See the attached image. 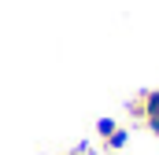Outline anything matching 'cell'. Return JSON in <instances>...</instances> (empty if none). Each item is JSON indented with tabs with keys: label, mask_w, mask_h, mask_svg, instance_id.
<instances>
[{
	"label": "cell",
	"mask_w": 159,
	"mask_h": 155,
	"mask_svg": "<svg viewBox=\"0 0 159 155\" xmlns=\"http://www.w3.org/2000/svg\"><path fill=\"white\" fill-rule=\"evenodd\" d=\"M129 118L133 122H141L152 137H159V89H144V92H137L133 100H129Z\"/></svg>",
	"instance_id": "cell-1"
},
{
	"label": "cell",
	"mask_w": 159,
	"mask_h": 155,
	"mask_svg": "<svg viewBox=\"0 0 159 155\" xmlns=\"http://www.w3.org/2000/svg\"><path fill=\"white\" fill-rule=\"evenodd\" d=\"M59 155H96L93 148H74V152H59Z\"/></svg>",
	"instance_id": "cell-3"
},
{
	"label": "cell",
	"mask_w": 159,
	"mask_h": 155,
	"mask_svg": "<svg viewBox=\"0 0 159 155\" xmlns=\"http://www.w3.org/2000/svg\"><path fill=\"white\" fill-rule=\"evenodd\" d=\"M96 137H100V148L104 155H122V148L129 144V129L115 122V118H104L100 126H96Z\"/></svg>",
	"instance_id": "cell-2"
}]
</instances>
